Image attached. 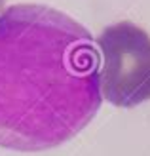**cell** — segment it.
I'll use <instances>...</instances> for the list:
<instances>
[{
	"label": "cell",
	"mask_w": 150,
	"mask_h": 156,
	"mask_svg": "<svg viewBox=\"0 0 150 156\" xmlns=\"http://www.w3.org/2000/svg\"><path fill=\"white\" fill-rule=\"evenodd\" d=\"M4 2H6V0H0V13L4 12Z\"/></svg>",
	"instance_id": "obj_3"
},
{
	"label": "cell",
	"mask_w": 150,
	"mask_h": 156,
	"mask_svg": "<svg viewBox=\"0 0 150 156\" xmlns=\"http://www.w3.org/2000/svg\"><path fill=\"white\" fill-rule=\"evenodd\" d=\"M101 95L133 108L150 99V36L131 21L108 25L97 36Z\"/></svg>",
	"instance_id": "obj_2"
},
{
	"label": "cell",
	"mask_w": 150,
	"mask_h": 156,
	"mask_svg": "<svg viewBox=\"0 0 150 156\" xmlns=\"http://www.w3.org/2000/svg\"><path fill=\"white\" fill-rule=\"evenodd\" d=\"M103 103L91 34L55 8L15 4L0 13V147H59Z\"/></svg>",
	"instance_id": "obj_1"
}]
</instances>
